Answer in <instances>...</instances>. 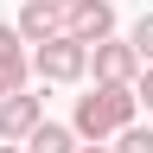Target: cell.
I'll use <instances>...</instances> for the list:
<instances>
[{
  "label": "cell",
  "mask_w": 153,
  "mask_h": 153,
  "mask_svg": "<svg viewBox=\"0 0 153 153\" xmlns=\"http://www.w3.org/2000/svg\"><path fill=\"white\" fill-rule=\"evenodd\" d=\"M128 45H134V57H140V64H153V13H140V19H134Z\"/></svg>",
  "instance_id": "cell-10"
},
{
  "label": "cell",
  "mask_w": 153,
  "mask_h": 153,
  "mask_svg": "<svg viewBox=\"0 0 153 153\" xmlns=\"http://www.w3.org/2000/svg\"><path fill=\"white\" fill-rule=\"evenodd\" d=\"M38 115H45V96H26V89H7V96H0V140H26Z\"/></svg>",
  "instance_id": "cell-5"
},
{
  "label": "cell",
  "mask_w": 153,
  "mask_h": 153,
  "mask_svg": "<svg viewBox=\"0 0 153 153\" xmlns=\"http://www.w3.org/2000/svg\"><path fill=\"white\" fill-rule=\"evenodd\" d=\"M108 153H153V128H140V121L115 128V147H108Z\"/></svg>",
  "instance_id": "cell-9"
},
{
  "label": "cell",
  "mask_w": 153,
  "mask_h": 153,
  "mask_svg": "<svg viewBox=\"0 0 153 153\" xmlns=\"http://www.w3.org/2000/svg\"><path fill=\"white\" fill-rule=\"evenodd\" d=\"M13 32L26 38V45H38V38H51V32H64V7L57 0H26L13 19Z\"/></svg>",
  "instance_id": "cell-6"
},
{
  "label": "cell",
  "mask_w": 153,
  "mask_h": 153,
  "mask_svg": "<svg viewBox=\"0 0 153 153\" xmlns=\"http://www.w3.org/2000/svg\"><path fill=\"white\" fill-rule=\"evenodd\" d=\"M26 57H32V76H45V83H83V76H89V45L70 38V32L38 38Z\"/></svg>",
  "instance_id": "cell-2"
},
{
  "label": "cell",
  "mask_w": 153,
  "mask_h": 153,
  "mask_svg": "<svg viewBox=\"0 0 153 153\" xmlns=\"http://www.w3.org/2000/svg\"><path fill=\"white\" fill-rule=\"evenodd\" d=\"M134 102H147V108H153V64L134 70Z\"/></svg>",
  "instance_id": "cell-11"
},
{
  "label": "cell",
  "mask_w": 153,
  "mask_h": 153,
  "mask_svg": "<svg viewBox=\"0 0 153 153\" xmlns=\"http://www.w3.org/2000/svg\"><path fill=\"white\" fill-rule=\"evenodd\" d=\"M89 70H96V83H134V70H140V57H134L128 38H96L89 45Z\"/></svg>",
  "instance_id": "cell-3"
},
{
  "label": "cell",
  "mask_w": 153,
  "mask_h": 153,
  "mask_svg": "<svg viewBox=\"0 0 153 153\" xmlns=\"http://www.w3.org/2000/svg\"><path fill=\"white\" fill-rule=\"evenodd\" d=\"M0 153H26V147H19V140H0Z\"/></svg>",
  "instance_id": "cell-13"
},
{
  "label": "cell",
  "mask_w": 153,
  "mask_h": 153,
  "mask_svg": "<svg viewBox=\"0 0 153 153\" xmlns=\"http://www.w3.org/2000/svg\"><path fill=\"white\" fill-rule=\"evenodd\" d=\"M57 7H70V0H57Z\"/></svg>",
  "instance_id": "cell-14"
},
{
  "label": "cell",
  "mask_w": 153,
  "mask_h": 153,
  "mask_svg": "<svg viewBox=\"0 0 153 153\" xmlns=\"http://www.w3.org/2000/svg\"><path fill=\"white\" fill-rule=\"evenodd\" d=\"M140 102H134V83H96L89 96H76V115H70V134L76 140H108L115 128H128Z\"/></svg>",
  "instance_id": "cell-1"
},
{
  "label": "cell",
  "mask_w": 153,
  "mask_h": 153,
  "mask_svg": "<svg viewBox=\"0 0 153 153\" xmlns=\"http://www.w3.org/2000/svg\"><path fill=\"white\" fill-rule=\"evenodd\" d=\"M26 76H32L26 38H19L13 26H0V96H7V89H26Z\"/></svg>",
  "instance_id": "cell-7"
},
{
  "label": "cell",
  "mask_w": 153,
  "mask_h": 153,
  "mask_svg": "<svg viewBox=\"0 0 153 153\" xmlns=\"http://www.w3.org/2000/svg\"><path fill=\"white\" fill-rule=\"evenodd\" d=\"M64 32L83 38V45L108 38L115 32V0H70V7H64Z\"/></svg>",
  "instance_id": "cell-4"
},
{
  "label": "cell",
  "mask_w": 153,
  "mask_h": 153,
  "mask_svg": "<svg viewBox=\"0 0 153 153\" xmlns=\"http://www.w3.org/2000/svg\"><path fill=\"white\" fill-rule=\"evenodd\" d=\"M19 147H26V153H76V134H70L64 121H45V115H38L32 134H26Z\"/></svg>",
  "instance_id": "cell-8"
},
{
  "label": "cell",
  "mask_w": 153,
  "mask_h": 153,
  "mask_svg": "<svg viewBox=\"0 0 153 153\" xmlns=\"http://www.w3.org/2000/svg\"><path fill=\"white\" fill-rule=\"evenodd\" d=\"M76 153H108V147H102V140H89V147H76Z\"/></svg>",
  "instance_id": "cell-12"
}]
</instances>
